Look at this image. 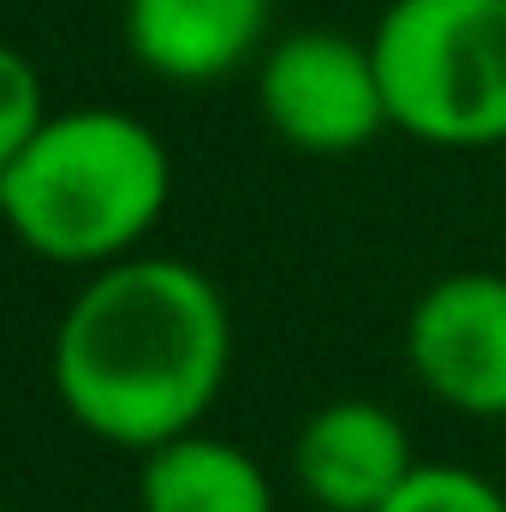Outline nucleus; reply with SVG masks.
Returning <instances> with one entry per match:
<instances>
[{
  "instance_id": "obj_10",
  "label": "nucleus",
  "mask_w": 506,
  "mask_h": 512,
  "mask_svg": "<svg viewBox=\"0 0 506 512\" xmlns=\"http://www.w3.org/2000/svg\"><path fill=\"white\" fill-rule=\"evenodd\" d=\"M48 120V90L42 72L30 66V54H18L12 42H0V173L18 161V149L42 131Z\"/></svg>"
},
{
  "instance_id": "obj_7",
  "label": "nucleus",
  "mask_w": 506,
  "mask_h": 512,
  "mask_svg": "<svg viewBox=\"0 0 506 512\" xmlns=\"http://www.w3.org/2000/svg\"><path fill=\"white\" fill-rule=\"evenodd\" d=\"M274 0H126L131 60L167 84H215L262 54Z\"/></svg>"
},
{
  "instance_id": "obj_9",
  "label": "nucleus",
  "mask_w": 506,
  "mask_h": 512,
  "mask_svg": "<svg viewBox=\"0 0 506 512\" xmlns=\"http://www.w3.org/2000/svg\"><path fill=\"white\" fill-rule=\"evenodd\" d=\"M376 512H506V495L471 465H417L411 483Z\"/></svg>"
},
{
  "instance_id": "obj_6",
  "label": "nucleus",
  "mask_w": 506,
  "mask_h": 512,
  "mask_svg": "<svg viewBox=\"0 0 506 512\" xmlns=\"http://www.w3.org/2000/svg\"><path fill=\"white\" fill-rule=\"evenodd\" d=\"M417 447L405 423L381 399H328L304 417L292 441V477L322 512H376L387 507L411 471Z\"/></svg>"
},
{
  "instance_id": "obj_4",
  "label": "nucleus",
  "mask_w": 506,
  "mask_h": 512,
  "mask_svg": "<svg viewBox=\"0 0 506 512\" xmlns=\"http://www.w3.org/2000/svg\"><path fill=\"white\" fill-rule=\"evenodd\" d=\"M256 108L268 131L298 155H358L370 149L387 120V90L376 72L370 36L346 30H292L256 66Z\"/></svg>"
},
{
  "instance_id": "obj_3",
  "label": "nucleus",
  "mask_w": 506,
  "mask_h": 512,
  "mask_svg": "<svg viewBox=\"0 0 506 512\" xmlns=\"http://www.w3.org/2000/svg\"><path fill=\"white\" fill-rule=\"evenodd\" d=\"M370 48L393 131L429 149L506 143V0H387Z\"/></svg>"
},
{
  "instance_id": "obj_2",
  "label": "nucleus",
  "mask_w": 506,
  "mask_h": 512,
  "mask_svg": "<svg viewBox=\"0 0 506 512\" xmlns=\"http://www.w3.org/2000/svg\"><path fill=\"white\" fill-rule=\"evenodd\" d=\"M173 197V155L137 114L72 108L0 173V221L42 262L108 268L155 233Z\"/></svg>"
},
{
  "instance_id": "obj_11",
  "label": "nucleus",
  "mask_w": 506,
  "mask_h": 512,
  "mask_svg": "<svg viewBox=\"0 0 506 512\" xmlns=\"http://www.w3.org/2000/svg\"><path fill=\"white\" fill-rule=\"evenodd\" d=\"M0 512H12V507H0Z\"/></svg>"
},
{
  "instance_id": "obj_8",
  "label": "nucleus",
  "mask_w": 506,
  "mask_h": 512,
  "mask_svg": "<svg viewBox=\"0 0 506 512\" xmlns=\"http://www.w3.org/2000/svg\"><path fill=\"white\" fill-rule=\"evenodd\" d=\"M137 512H274V483L239 441L191 429L143 453Z\"/></svg>"
},
{
  "instance_id": "obj_1",
  "label": "nucleus",
  "mask_w": 506,
  "mask_h": 512,
  "mask_svg": "<svg viewBox=\"0 0 506 512\" xmlns=\"http://www.w3.org/2000/svg\"><path fill=\"white\" fill-rule=\"evenodd\" d=\"M233 370V310L179 256H120L60 310L48 376L66 417L126 453L203 429Z\"/></svg>"
},
{
  "instance_id": "obj_5",
  "label": "nucleus",
  "mask_w": 506,
  "mask_h": 512,
  "mask_svg": "<svg viewBox=\"0 0 506 512\" xmlns=\"http://www.w3.org/2000/svg\"><path fill=\"white\" fill-rule=\"evenodd\" d=\"M405 364L429 399L459 417H506V274L459 268L417 292L405 316Z\"/></svg>"
}]
</instances>
